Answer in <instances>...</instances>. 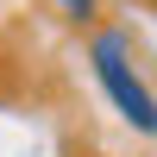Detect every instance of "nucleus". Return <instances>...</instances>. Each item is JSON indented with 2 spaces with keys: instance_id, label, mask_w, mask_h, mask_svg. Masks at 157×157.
I'll use <instances>...</instances> for the list:
<instances>
[{
  "instance_id": "nucleus-3",
  "label": "nucleus",
  "mask_w": 157,
  "mask_h": 157,
  "mask_svg": "<svg viewBox=\"0 0 157 157\" xmlns=\"http://www.w3.org/2000/svg\"><path fill=\"white\" fill-rule=\"evenodd\" d=\"M151 6H157V0H151Z\"/></svg>"
},
{
  "instance_id": "nucleus-2",
  "label": "nucleus",
  "mask_w": 157,
  "mask_h": 157,
  "mask_svg": "<svg viewBox=\"0 0 157 157\" xmlns=\"http://www.w3.org/2000/svg\"><path fill=\"white\" fill-rule=\"evenodd\" d=\"M63 13H69V19H88V13H94V0H57Z\"/></svg>"
},
{
  "instance_id": "nucleus-1",
  "label": "nucleus",
  "mask_w": 157,
  "mask_h": 157,
  "mask_svg": "<svg viewBox=\"0 0 157 157\" xmlns=\"http://www.w3.org/2000/svg\"><path fill=\"white\" fill-rule=\"evenodd\" d=\"M88 57H94V75H101V88H107V101L126 113V126L157 132V94L145 88V75L132 69V57H126V38H120V32H101Z\"/></svg>"
}]
</instances>
